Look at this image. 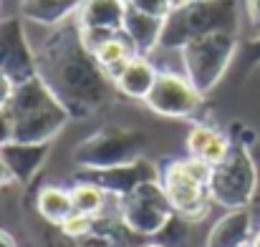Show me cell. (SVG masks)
I'll use <instances>...</instances> for the list:
<instances>
[{
	"label": "cell",
	"mask_w": 260,
	"mask_h": 247,
	"mask_svg": "<svg viewBox=\"0 0 260 247\" xmlns=\"http://www.w3.org/2000/svg\"><path fill=\"white\" fill-rule=\"evenodd\" d=\"M36 66L43 83L74 119L93 114L106 101L109 86H114L81 46L79 25L74 33H56L48 38L36 53Z\"/></svg>",
	"instance_id": "obj_1"
},
{
	"label": "cell",
	"mask_w": 260,
	"mask_h": 247,
	"mask_svg": "<svg viewBox=\"0 0 260 247\" xmlns=\"http://www.w3.org/2000/svg\"><path fill=\"white\" fill-rule=\"evenodd\" d=\"M8 109L15 124L13 142L20 144H51V139H56L71 119L41 76L18 83Z\"/></svg>",
	"instance_id": "obj_2"
},
{
	"label": "cell",
	"mask_w": 260,
	"mask_h": 247,
	"mask_svg": "<svg viewBox=\"0 0 260 247\" xmlns=\"http://www.w3.org/2000/svg\"><path fill=\"white\" fill-rule=\"evenodd\" d=\"M238 5L235 0H189L174 8L165 20L159 48L179 51L184 43L210 33H235Z\"/></svg>",
	"instance_id": "obj_3"
},
{
	"label": "cell",
	"mask_w": 260,
	"mask_h": 247,
	"mask_svg": "<svg viewBox=\"0 0 260 247\" xmlns=\"http://www.w3.org/2000/svg\"><path fill=\"white\" fill-rule=\"evenodd\" d=\"M210 174L212 166L197 157L172 159L159 171V184L165 189V197L177 217L184 222H197L210 212Z\"/></svg>",
	"instance_id": "obj_4"
},
{
	"label": "cell",
	"mask_w": 260,
	"mask_h": 247,
	"mask_svg": "<svg viewBox=\"0 0 260 247\" xmlns=\"http://www.w3.org/2000/svg\"><path fill=\"white\" fill-rule=\"evenodd\" d=\"M238 48V38L235 33H210V36H200L189 43H184L179 48V58H182V68L184 76L192 81V86L205 96L207 91H212L220 79L225 76L233 56Z\"/></svg>",
	"instance_id": "obj_5"
},
{
	"label": "cell",
	"mask_w": 260,
	"mask_h": 247,
	"mask_svg": "<svg viewBox=\"0 0 260 247\" xmlns=\"http://www.w3.org/2000/svg\"><path fill=\"white\" fill-rule=\"evenodd\" d=\"M116 215L134 237H157L174 217L159 179L139 184L116 199Z\"/></svg>",
	"instance_id": "obj_6"
},
{
	"label": "cell",
	"mask_w": 260,
	"mask_h": 247,
	"mask_svg": "<svg viewBox=\"0 0 260 247\" xmlns=\"http://www.w3.org/2000/svg\"><path fill=\"white\" fill-rule=\"evenodd\" d=\"M258 187V171L255 162L248 154L245 147H233L225 162L212 166L210 174V199L225 209H240L248 207Z\"/></svg>",
	"instance_id": "obj_7"
},
{
	"label": "cell",
	"mask_w": 260,
	"mask_h": 247,
	"mask_svg": "<svg viewBox=\"0 0 260 247\" xmlns=\"http://www.w3.org/2000/svg\"><path fill=\"white\" fill-rule=\"evenodd\" d=\"M147 139L137 131L129 129H104L99 134H93L91 139L81 142L76 147V164L84 166L86 171L93 169H111V166L132 164L137 159H142V149H144Z\"/></svg>",
	"instance_id": "obj_8"
},
{
	"label": "cell",
	"mask_w": 260,
	"mask_h": 247,
	"mask_svg": "<svg viewBox=\"0 0 260 247\" xmlns=\"http://www.w3.org/2000/svg\"><path fill=\"white\" fill-rule=\"evenodd\" d=\"M144 103L159 114V116H170V119H189L194 116V111L202 103V93L192 86V81L184 74H174V71H159L157 81L152 86L149 96L144 98Z\"/></svg>",
	"instance_id": "obj_9"
},
{
	"label": "cell",
	"mask_w": 260,
	"mask_h": 247,
	"mask_svg": "<svg viewBox=\"0 0 260 247\" xmlns=\"http://www.w3.org/2000/svg\"><path fill=\"white\" fill-rule=\"evenodd\" d=\"M0 71L8 74L15 83L38 76L36 53L28 48V41L18 20L0 23Z\"/></svg>",
	"instance_id": "obj_10"
},
{
	"label": "cell",
	"mask_w": 260,
	"mask_h": 247,
	"mask_svg": "<svg viewBox=\"0 0 260 247\" xmlns=\"http://www.w3.org/2000/svg\"><path fill=\"white\" fill-rule=\"evenodd\" d=\"M88 182L99 184L106 194L111 197H124L129 192H134L139 184L144 182H152V179H159V171L149 162L144 159H137L132 164H121V166H111V169H93V171H86Z\"/></svg>",
	"instance_id": "obj_11"
},
{
	"label": "cell",
	"mask_w": 260,
	"mask_h": 247,
	"mask_svg": "<svg viewBox=\"0 0 260 247\" xmlns=\"http://www.w3.org/2000/svg\"><path fill=\"white\" fill-rule=\"evenodd\" d=\"M255 230H253V215L248 207L228 209L210 230L205 247H250Z\"/></svg>",
	"instance_id": "obj_12"
},
{
	"label": "cell",
	"mask_w": 260,
	"mask_h": 247,
	"mask_svg": "<svg viewBox=\"0 0 260 247\" xmlns=\"http://www.w3.org/2000/svg\"><path fill=\"white\" fill-rule=\"evenodd\" d=\"M48 157V144H20L10 142L0 147V159L13 171V179L20 184H28L46 162Z\"/></svg>",
	"instance_id": "obj_13"
},
{
	"label": "cell",
	"mask_w": 260,
	"mask_h": 247,
	"mask_svg": "<svg viewBox=\"0 0 260 247\" xmlns=\"http://www.w3.org/2000/svg\"><path fill=\"white\" fill-rule=\"evenodd\" d=\"M162 28H165V20L152 18V15H144V13L134 10L132 5H126L121 33L134 43V48H137L139 56H149L154 48H159Z\"/></svg>",
	"instance_id": "obj_14"
},
{
	"label": "cell",
	"mask_w": 260,
	"mask_h": 247,
	"mask_svg": "<svg viewBox=\"0 0 260 247\" xmlns=\"http://www.w3.org/2000/svg\"><path fill=\"white\" fill-rule=\"evenodd\" d=\"M157 76H159V71H157V66L149 61V56H134V58L124 66V71L119 74V79L114 81V88H116L119 93H124L126 98H139V101H144V98L149 96L154 81H157Z\"/></svg>",
	"instance_id": "obj_15"
},
{
	"label": "cell",
	"mask_w": 260,
	"mask_h": 247,
	"mask_svg": "<svg viewBox=\"0 0 260 247\" xmlns=\"http://www.w3.org/2000/svg\"><path fill=\"white\" fill-rule=\"evenodd\" d=\"M124 13H126L124 0H81V5L76 10V25L79 28L121 30Z\"/></svg>",
	"instance_id": "obj_16"
},
{
	"label": "cell",
	"mask_w": 260,
	"mask_h": 247,
	"mask_svg": "<svg viewBox=\"0 0 260 247\" xmlns=\"http://www.w3.org/2000/svg\"><path fill=\"white\" fill-rule=\"evenodd\" d=\"M134 56H139L137 48H134V43L119 30V33H114V36L93 53V61H96L99 68L106 74V79L114 83L119 79V74L124 71V66H126Z\"/></svg>",
	"instance_id": "obj_17"
},
{
	"label": "cell",
	"mask_w": 260,
	"mask_h": 247,
	"mask_svg": "<svg viewBox=\"0 0 260 247\" xmlns=\"http://www.w3.org/2000/svg\"><path fill=\"white\" fill-rule=\"evenodd\" d=\"M36 209L38 215L53 225V227H61L71 215H74V202H71V192L58 187V184H48L38 192L36 197Z\"/></svg>",
	"instance_id": "obj_18"
},
{
	"label": "cell",
	"mask_w": 260,
	"mask_h": 247,
	"mask_svg": "<svg viewBox=\"0 0 260 247\" xmlns=\"http://www.w3.org/2000/svg\"><path fill=\"white\" fill-rule=\"evenodd\" d=\"M79 5L81 0H20L23 15L43 25H58L69 15H76Z\"/></svg>",
	"instance_id": "obj_19"
},
{
	"label": "cell",
	"mask_w": 260,
	"mask_h": 247,
	"mask_svg": "<svg viewBox=\"0 0 260 247\" xmlns=\"http://www.w3.org/2000/svg\"><path fill=\"white\" fill-rule=\"evenodd\" d=\"M69 192H71L74 212H84V215L96 217V215H101V212L106 209V197H109V194H106L99 184L88 182L84 177H79L76 184H74Z\"/></svg>",
	"instance_id": "obj_20"
},
{
	"label": "cell",
	"mask_w": 260,
	"mask_h": 247,
	"mask_svg": "<svg viewBox=\"0 0 260 247\" xmlns=\"http://www.w3.org/2000/svg\"><path fill=\"white\" fill-rule=\"evenodd\" d=\"M215 134H217V129H212V126H207V124H194L192 129H189V134H187V157H197V159H202V154H205V149L210 147V142L215 139Z\"/></svg>",
	"instance_id": "obj_21"
},
{
	"label": "cell",
	"mask_w": 260,
	"mask_h": 247,
	"mask_svg": "<svg viewBox=\"0 0 260 247\" xmlns=\"http://www.w3.org/2000/svg\"><path fill=\"white\" fill-rule=\"evenodd\" d=\"M91 227H93V217L91 215H84V212H74L58 230H61V235H66V237H71V240H81V237H86L88 232H91Z\"/></svg>",
	"instance_id": "obj_22"
},
{
	"label": "cell",
	"mask_w": 260,
	"mask_h": 247,
	"mask_svg": "<svg viewBox=\"0 0 260 247\" xmlns=\"http://www.w3.org/2000/svg\"><path fill=\"white\" fill-rule=\"evenodd\" d=\"M126 5H132L134 10H139L144 15L159 18V20H167V15L172 13L170 0H126Z\"/></svg>",
	"instance_id": "obj_23"
},
{
	"label": "cell",
	"mask_w": 260,
	"mask_h": 247,
	"mask_svg": "<svg viewBox=\"0 0 260 247\" xmlns=\"http://www.w3.org/2000/svg\"><path fill=\"white\" fill-rule=\"evenodd\" d=\"M245 13H248L250 36L260 38V0H245Z\"/></svg>",
	"instance_id": "obj_24"
},
{
	"label": "cell",
	"mask_w": 260,
	"mask_h": 247,
	"mask_svg": "<svg viewBox=\"0 0 260 247\" xmlns=\"http://www.w3.org/2000/svg\"><path fill=\"white\" fill-rule=\"evenodd\" d=\"M13 114H10V109L5 106V109H0V147L3 144H10L13 142Z\"/></svg>",
	"instance_id": "obj_25"
},
{
	"label": "cell",
	"mask_w": 260,
	"mask_h": 247,
	"mask_svg": "<svg viewBox=\"0 0 260 247\" xmlns=\"http://www.w3.org/2000/svg\"><path fill=\"white\" fill-rule=\"evenodd\" d=\"M15 86H18V83L13 81L8 74L0 71V109H5V106L10 103V98H13V93H15Z\"/></svg>",
	"instance_id": "obj_26"
},
{
	"label": "cell",
	"mask_w": 260,
	"mask_h": 247,
	"mask_svg": "<svg viewBox=\"0 0 260 247\" xmlns=\"http://www.w3.org/2000/svg\"><path fill=\"white\" fill-rule=\"evenodd\" d=\"M13 182H15V179H13V171L8 169V164H5L3 159H0V189L8 187V184H13Z\"/></svg>",
	"instance_id": "obj_27"
},
{
	"label": "cell",
	"mask_w": 260,
	"mask_h": 247,
	"mask_svg": "<svg viewBox=\"0 0 260 247\" xmlns=\"http://www.w3.org/2000/svg\"><path fill=\"white\" fill-rule=\"evenodd\" d=\"M0 247H18V242L13 240V235H10V232L0 230Z\"/></svg>",
	"instance_id": "obj_28"
},
{
	"label": "cell",
	"mask_w": 260,
	"mask_h": 247,
	"mask_svg": "<svg viewBox=\"0 0 260 247\" xmlns=\"http://www.w3.org/2000/svg\"><path fill=\"white\" fill-rule=\"evenodd\" d=\"M250 247H260V227L255 230V235H253V240H250Z\"/></svg>",
	"instance_id": "obj_29"
},
{
	"label": "cell",
	"mask_w": 260,
	"mask_h": 247,
	"mask_svg": "<svg viewBox=\"0 0 260 247\" xmlns=\"http://www.w3.org/2000/svg\"><path fill=\"white\" fill-rule=\"evenodd\" d=\"M139 247H167V245H162L159 240H154V242H144V245H139Z\"/></svg>",
	"instance_id": "obj_30"
},
{
	"label": "cell",
	"mask_w": 260,
	"mask_h": 247,
	"mask_svg": "<svg viewBox=\"0 0 260 247\" xmlns=\"http://www.w3.org/2000/svg\"><path fill=\"white\" fill-rule=\"evenodd\" d=\"M184 3H189V0H170V5H172V10H174V8H179V5H184Z\"/></svg>",
	"instance_id": "obj_31"
},
{
	"label": "cell",
	"mask_w": 260,
	"mask_h": 247,
	"mask_svg": "<svg viewBox=\"0 0 260 247\" xmlns=\"http://www.w3.org/2000/svg\"><path fill=\"white\" fill-rule=\"evenodd\" d=\"M124 3H126V0H124Z\"/></svg>",
	"instance_id": "obj_32"
}]
</instances>
